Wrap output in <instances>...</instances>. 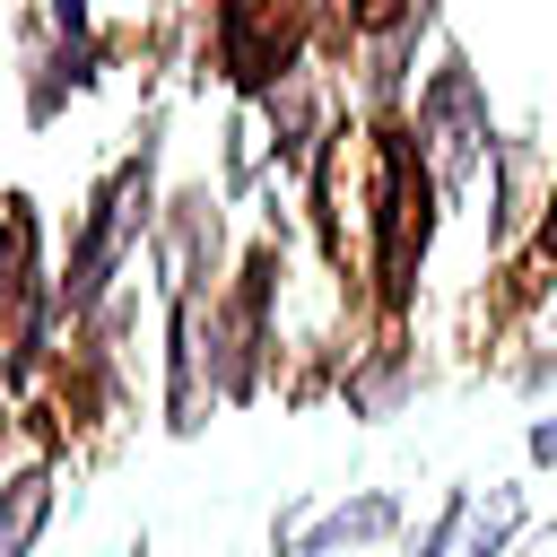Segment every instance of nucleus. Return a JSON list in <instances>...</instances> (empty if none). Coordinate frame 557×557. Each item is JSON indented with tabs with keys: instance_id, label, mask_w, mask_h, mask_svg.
Masks as SVG:
<instances>
[{
	"instance_id": "nucleus-1",
	"label": "nucleus",
	"mask_w": 557,
	"mask_h": 557,
	"mask_svg": "<svg viewBox=\"0 0 557 557\" xmlns=\"http://www.w3.org/2000/svg\"><path fill=\"white\" fill-rule=\"evenodd\" d=\"M374 139V183H366V270H374V305L383 322L400 331L409 305H418V270L435 252V218H444V191H435V165L418 148V122L409 104H383L366 122Z\"/></svg>"
},
{
	"instance_id": "nucleus-2",
	"label": "nucleus",
	"mask_w": 557,
	"mask_h": 557,
	"mask_svg": "<svg viewBox=\"0 0 557 557\" xmlns=\"http://www.w3.org/2000/svg\"><path fill=\"white\" fill-rule=\"evenodd\" d=\"M157 157H165V113H148L139 148H122V157L96 174V191H87V209H78L70 278H61L70 322H78V313H96V305L113 296V270H122V261L139 252V235L157 226Z\"/></svg>"
},
{
	"instance_id": "nucleus-3",
	"label": "nucleus",
	"mask_w": 557,
	"mask_h": 557,
	"mask_svg": "<svg viewBox=\"0 0 557 557\" xmlns=\"http://www.w3.org/2000/svg\"><path fill=\"white\" fill-rule=\"evenodd\" d=\"M409 122H418V148H426V165H435L444 209L470 200V183H479L487 157H496V104H487V78H479V61H470L461 44L435 52V70H426L418 96H409Z\"/></svg>"
},
{
	"instance_id": "nucleus-4",
	"label": "nucleus",
	"mask_w": 557,
	"mask_h": 557,
	"mask_svg": "<svg viewBox=\"0 0 557 557\" xmlns=\"http://www.w3.org/2000/svg\"><path fill=\"white\" fill-rule=\"evenodd\" d=\"M313 35H322V0H218L200 61L226 78L235 104H261L270 87H287L305 70Z\"/></svg>"
},
{
	"instance_id": "nucleus-5",
	"label": "nucleus",
	"mask_w": 557,
	"mask_h": 557,
	"mask_svg": "<svg viewBox=\"0 0 557 557\" xmlns=\"http://www.w3.org/2000/svg\"><path fill=\"white\" fill-rule=\"evenodd\" d=\"M148 252H157V278H165V296H209V278H218V252H226V200H218L209 183H183V191L157 209V226H148Z\"/></svg>"
},
{
	"instance_id": "nucleus-6",
	"label": "nucleus",
	"mask_w": 557,
	"mask_h": 557,
	"mask_svg": "<svg viewBox=\"0 0 557 557\" xmlns=\"http://www.w3.org/2000/svg\"><path fill=\"white\" fill-rule=\"evenodd\" d=\"M35 244H44V218H35L26 191H9L0 200V357H9V339L26 322H52L61 313V278H44Z\"/></svg>"
},
{
	"instance_id": "nucleus-7",
	"label": "nucleus",
	"mask_w": 557,
	"mask_h": 557,
	"mask_svg": "<svg viewBox=\"0 0 557 557\" xmlns=\"http://www.w3.org/2000/svg\"><path fill=\"white\" fill-rule=\"evenodd\" d=\"M383 540H400V496L392 487H357V496L313 505L270 557H339V548H383Z\"/></svg>"
},
{
	"instance_id": "nucleus-8",
	"label": "nucleus",
	"mask_w": 557,
	"mask_h": 557,
	"mask_svg": "<svg viewBox=\"0 0 557 557\" xmlns=\"http://www.w3.org/2000/svg\"><path fill=\"white\" fill-rule=\"evenodd\" d=\"M322 35H331L339 52H348V44H357V52H383V44H409V52H418V44L435 35V0H331V9H322Z\"/></svg>"
},
{
	"instance_id": "nucleus-9",
	"label": "nucleus",
	"mask_w": 557,
	"mask_h": 557,
	"mask_svg": "<svg viewBox=\"0 0 557 557\" xmlns=\"http://www.w3.org/2000/svg\"><path fill=\"white\" fill-rule=\"evenodd\" d=\"M52 496H61L52 461H26V470L0 479V557H35V540L52 522Z\"/></svg>"
},
{
	"instance_id": "nucleus-10",
	"label": "nucleus",
	"mask_w": 557,
	"mask_h": 557,
	"mask_svg": "<svg viewBox=\"0 0 557 557\" xmlns=\"http://www.w3.org/2000/svg\"><path fill=\"white\" fill-rule=\"evenodd\" d=\"M531 531V487L522 479H496L479 505H470V531H461V557H513Z\"/></svg>"
},
{
	"instance_id": "nucleus-11",
	"label": "nucleus",
	"mask_w": 557,
	"mask_h": 557,
	"mask_svg": "<svg viewBox=\"0 0 557 557\" xmlns=\"http://www.w3.org/2000/svg\"><path fill=\"white\" fill-rule=\"evenodd\" d=\"M496 209H487V252H505L513 235H522V218H531V174H540V148L531 139H496Z\"/></svg>"
},
{
	"instance_id": "nucleus-12",
	"label": "nucleus",
	"mask_w": 557,
	"mask_h": 557,
	"mask_svg": "<svg viewBox=\"0 0 557 557\" xmlns=\"http://www.w3.org/2000/svg\"><path fill=\"white\" fill-rule=\"evenodd\" d=\"M339 392H348V409H357V418H392V409L418 392V366H409V348H400V339H383V348H366V366H357Z\"/></svg>"
},
{
	"instance_id": "nucleus-13",
	"label": "nucleus",
	"mask_w": 557,
	"mask_h": 557,
	"mask_svg": "<svg viewBox=\"0 0 557 557\" xmlns=\"http://www.w3.org/2000/svg\"><path fill=\"white\" fill-rule=\"evenodd\" d=\"M470 505H479V487H444V496H435V513H426V522L409 531V557H461Z\"/></svg>"
},
{
	"instance_id": "nucleus-14",
	"label": "nucleus",
	"mask_w": 557,
	"mask_h": 557,
	"mask_svg": "<svg viewBox=\"0 0 557 557\" xmlns=\"http://www.w3.org/2000/svg\"><path fill=\"white\" fill-rule=\"evenodd\" d=\"M44 26L70 35V44H96V9L87 0H44Z\"/></svg>"
},
{
	"instance_id": "nucleus-15",
	"label": "nucleus",
	"mask_w": 557,
	"mask_h": 557,
	"mask_svg": "<svg viewBox=\"0 0 557 557\" xmlns=\"http://www.w3.org/2000/svg\"><path fill=\"white\" fill-rule=\"evenodd\" d=\"M531 261L557 278V174H548V191H540V235H531Z\"/></svg>"
},
{
	"instance_id": "nucleus-16",
	"label": "nucleus",
	"mask_w": 557,
	"mask_h": 557,
	"mask_svg": "<svg viewBox=\"0 0 557 557\" xmlns=\"http://www.w3.org/2000/svg\"><path fill=\"white\" fill-rule=\"evenodd\" d=\"M522 453H531V470H557V418H531Z\"/></svg>"
},
{
	"instance_id": "nucleus-17",
	"label": "nucleus",
	"mask_w": 557,
	"mask_h": 557,
	"mask_svg": "<svg viewBox=\"0 0 557 557\" xmlns=\"http://www.w3.org/2000/svg\"><path fill=\"white\" fill-rule=\"evenodd\" d=\"M9 426H17V409H9V392H0V453H9Z\"/></svg>"
},
{
	"instance_id": "nucleus-18",
	"label": "nucleus",
	"mask_w": 557,
	"mask_h": 557,
	"mask_svg": "<svg viewBox=\"0 0 557 557\" xmlns=\"http://www.w3.org/2000/svg\"><path fill=\"white\" fill-rule=\"evenodd\" d=\"M540 557H557V522H548V531H540Z\"/></svg>"
},
{
	"instance_id": "nucleus-19",
	"label": "nucleus",
	"mask_w": 557,
	"mask_h": 557,
	"mask_svg": "<svg viewBox=\"0 0 557 557\" xmlns=\"http://www.w3.org/2000/svg\"><path fill=\"white\" fill-rule=\"evenodd\" d=\"M148 9H174V0H148Z\"/></svg>"
}]
</instances>
